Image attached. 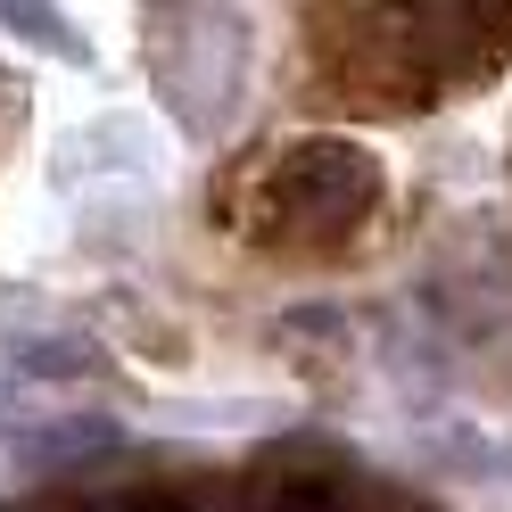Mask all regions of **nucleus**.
I'll return each mask as SVG.
<instances>
[{"label": "nucleus", "mask_w": 512, "mask_h": 512, "mask_svg": "<svg viewBox=\"0 0 512 512\" xmlns=\"http://www.w3.org/2000/svg\"><path fill=\"white\" fill-rule=\"evenodd\" d=\"M372 199H380V166L356 141H298L265 166L248 223L273 248H331L372 215Z\"/></svg>", "instance_id": "1"}]
</instances>
